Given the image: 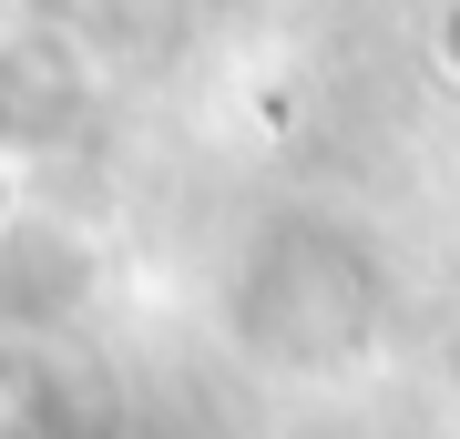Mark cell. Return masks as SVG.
I'll return each instance as SVG.
<instances>
[{"label": "cell", "mask_w": 460, "mask_h": 439, "mask_svg": "<svg viewBox=\"0 0 460 439\" xmlns=\"http://www.w3.org/2000/svg\"><path fill=\"white\" fill-rule=\"evenodd\" d=\"M0 225H11V163H0Z\"/></svg>", "instance_id": "cell-1"}]
</instances>
